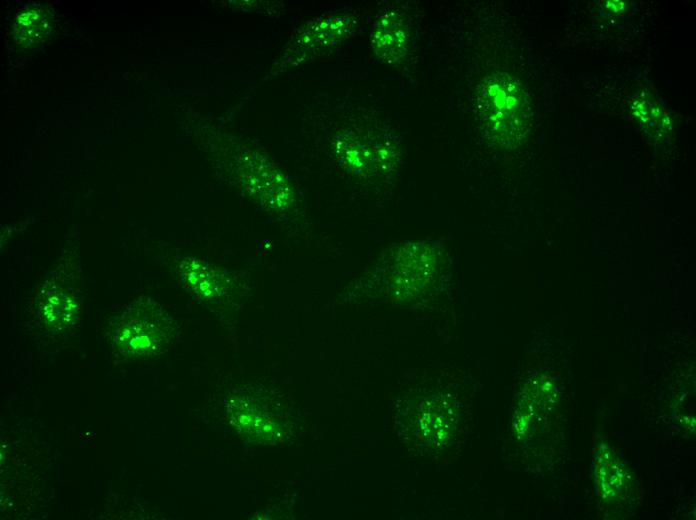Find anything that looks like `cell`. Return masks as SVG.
I'll list each match as a JSON object with an SVG mask.
<instances>
[{
  "label": "cell",
  "mask_w": 696,
  "mask_h": 520,
  "mask_svg": "<svg viewBox=\"0 0 696 520\" xmlns=\"http://www.w3.org/2000/svg\"><path fill=\"white\" fill-rule=\"evenodd\" d=\"M354 23L355 20L352 15L330 16L319 19L304 30L301 39L297 40L296 44L303 42L301 45L307 50H317L333 45L350 33Z\"/></svg>",
  "instance_id": "5"
},
{
  "label": "cell",
  "mask_w": 696,
  "mask_h": 520,
  "mask_svg": "<svg viewBox=\"0 0 696 520\" xmlns=\"http://www.w3.org/2000/svg\"><path fill=\"white\" fill-rule=\"evenodd\" d=\"M77 305L68 295L54 294L43 298L40 306V315L45 322L53 327H66L73 314L76 313Z\"/></svg>",
  "instance_id": "6"
},
{
  "label": "cell",
  "mask_w": 696,
  "mask_h": 520,
  "mask_svg": "<svg viewBox=\"0 0 696 520\" xmlns=\"http://www.w3.org/2000/svg\"><path fill=\"white\" fill-rule=\"evenodd\" d=\"M237 178L246 194L270 211H285L294 203V192L284 173L262 155L244 148Z\"/></svg>",
  "instance_id": "3"
},
{
  "label": "cell",
  "mask_w": 696,
  "mask_h": 520,
  "mask_svg": "<svg viewBox=\"0 0 696 520\" xmlns=\"http://www.w3.org/2000/svg\"><path fill=\"white\" fill-rule=\"evenodd\" d=\"M637 117L642 119L644 125L652 132H662L664 129V120L667 119L659 107L647 99H640L634 108Z\"/></svg>",
  "instance_id": "7"
},
{
  "label": "cell",
  "mask_w": 696,
  "mask_h": 520,
  "mask_svg": "<svg viewBox=\"0 0 696 520\" xmlns=\"http://www.w3.org/2000/svg\"><path fill=\"white\" fill-rule=\"evenodd\" d=\"M479 110L486 131L495 141H520L531 124V104L522 84L507 73L487 76L479 93Z\"/></svg>",
  "instance_id": "1"
},
{
  "label": "cell",
  "mask_w": 696,
  "mask_h": 520,
  "mask_svg": "<svg viewBox=\"0 0 696 520\" xmlns=\"http://www.w3.org/2000/svg\"><path fill=\"white\" fill-rule=\"evenodd\" d=\"M408 17L397 8H388L375 20L371 30V46L386 64L397 65L404 60L410 44Z\"/></svg>",
  "instance_id": "4"
},
{
  "label": "cell",
  "mask_w": 696,
  "mask_h": 520,
  "mask_svg": "<svg viewBox=\"0 0 696 520\" xmlns=\"http://www.w3.org/2000/svg\"><path fill=\"white\" fill-rule=\"evenodd\" d=\"M171 331L165 311L149 298L139 299L120 315L112 331V340L125 357L146 359L162 350Z\"/></svg>",
  "instance_id": "2"
}]
</instances>
